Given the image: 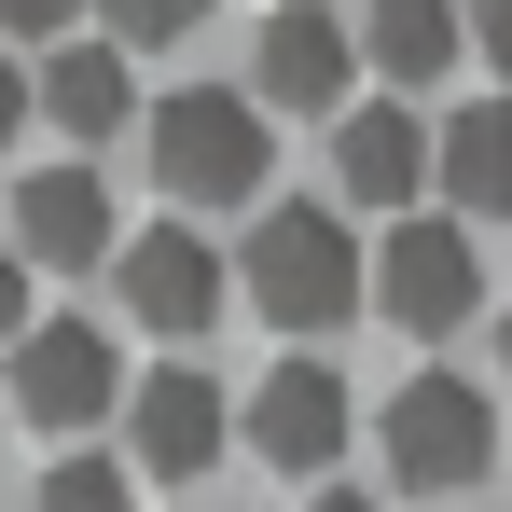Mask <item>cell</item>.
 <instances>
[{
	"label": "cell",
	"instance_id": "cell-1",
	"mask_svg": "<svg viewBox=\"0 0 512 512\" xmlns=\"http://www.w3.org/2000/svg\"><path fill=\"white\" fill-rule=\"evenodd\" d=\"M236 291H250L263 319L291 333V360H305L319 333L360 319V236H346L333 208H263L250 250H236Z\"/></svg>",
	"mask_w": 512,
	"mask_h": 512
},
{
	"label": "cell",
	"instance_id": "cell-2",
	"mask_svg": "<svg viewBox=\"0 0 512 512\" xmlns=\"http://www.w3.org/2000/svg\"><path fill=\"white\" fill-rule=\"evenodd\" d=\"M139 139H153V180L180 194V222H194V208H250L263 167H277V153H263V111H250L236 84L153 97V111H139Z\"/></svg>",
	"mask_w": 512,
	"mask_h": 512
},
{
	"label": "cell",
	"instance_id": "cell-3",
	"mask_svg": "<svg viewBox=\"0 0 512 512\" xmlns=\"http://www.w3.org/2000/svg\"><path fill=\"white\" fill-rule=\"evenodd\" d=\"M374 457H388V485L457 499V485L499 471V402H485L471 374H402V402H388V429H374Z\"/></svg>",
	"mask_w": 512,
	"mask_h": 512
},
{
	"label": "cell",
	"instance_id": "cell-4",
	"mask_svg": "<svg viewBox=\"0 0 512 512\" xmlns=\"http://www.w3.org/2000/svg\"><path fill=\"white\" fill-rule=\"evenodd\" d=\"M360 305H388L416 346H443L471 305H485V250H471V222H388V250H360Z\"/></svg>",
	"mask_w": 512,
	"mask_h": 512
},
{
	"label": "cell",
	"instance_id": "cell-5",
	"mask_svg": "<svg viewBox=\"0 0 512 512\" xmlns=\"http://www.w3.org/2000/svg\"><path fill=\"white\" fill-rule=\"evenodd\" d=\"M111 277H125V319H139V333H167L180 360H194V333L236 305V277H222V250H208L194 222H139V236L111 250Z\"/></svg>",
	"mask_w": 512,
	"mask_h": 512
},
{
	"label": "cell",
	"instance_id": "cell-6",
	"mask_svg": "<svg viewBox=\"0 0 512 512\" xmlns=\"http://www.w3.org/2000/svg\"><path fill=\"white\" fill-rule=\"evenodd\" d=\"M222 443H236V416H222V388H208L194 360L125 374V471H139V485H194Z\"/></svg>",
	"mask_w": 512,
	"mask_h": 512
},
{
	"label": "cell",
	"instance_id": "cell-7",
	"mask_svg": "<svg viewBox=\"0 0 512 512\" xmlns=\"http://www.w3.org/2000/svg\"><path fill=\"white\" fill-rule=\"evenodd\" d=\"M346 84H360V28L333 0H277L250 42V111H346Z\"/></svg>",
	"mask_w": 512,
	"mask_h": 512
},
{
	"label": "cell",
	"instance_id": "cell-8",
	"mask_svg": "<svg viewBox=\"0 0 512 512\" xmlns=\"http://www.w3.org/2000/svg\"><path fill=\"white\" fill-rule=\"evenodd\" d=\"M14 402H28V429H97L111 402H125V360H111V333L97 319H28L14 333Z\"/></svg>",
	"mask_w": 512,
	"mask_h": 512
},
{
	"label": "cell",
	"instance_id": "cell-9",
	"mask_svg": "<svg viewBox=\"0 0 512 512\" xmlns=\"http://www.w3.org/2000/svg\"><path fill=\"white\" fill-rule=\"evenodd\" d=\"M250 457L277 471V485H319L346 457V374H319V360H277L250 402Z\"/></svg>",
	"mask_w": 512,
	"mask_h": 512
},
{
	"label": "cell",
	"instance_id": "cell-10",
	"mask_svg": "<svg viewBox=\"0 0 512 512\" xmlns=\"http://www.w3.org/2000/svg\"><path fill=\"white\" fill-rule=\"evenodd\" d=\"M125 250V222H111V194H97V167H28L14 180V263H111Z\"/></svg>",
	"mask_w": 512,
	"mask_h": 512
},
{
	"label": "cell",
	"instance_id": "cell-11",
	"mask_svg": "<svg viewBox=\"0 0 512 512\" xmlns=\"http://www.w3.org/2000/svg\"><path fill=\"white\" fill-rule=\"evenodd\" d=\"M333 180L360 194V208H416V180H429V125L402 111V97H346V111H333Z\"/></svg>",
	"mask_w": 512,
	"mask_h": 512
},
{
	"label": "cell",
	"instance_id": "cell-12",
	"mask_svg": "<svg viewBox=\"0 0 512 512\" xmlns=\"http://www.w3.org/2000/svg\"><path fill=\"white\" fill-rule=\"evenodd\" d=\"M429 180H443V222H499L512 208V97H471L429 125Z\"/></svg>",
	"mask_w": 512,
	"mask_h": 512
},
{
	"label": "cell",
	"instance_id": "cell-13",
	"mask_svg": "<svg viewBox=\"0 0 512 512\" xmlns=\"http://www.w3.org/2000/svg\"><path fill=\"white\" fill-rule=\"evenodd\" d=\"M28 111H42V125H56V139H125V125H139V84H125V56H111V42H56V56H42V84H28Z\"/></svg>",
	"mask_w": 512,
	"mask_h": 512
},
{
	"label": "cell",
	"instance_id": "cell-14",
	"mask_svg": "<svg viewBox=\"0 0 512 512\" xmlns=\"http://www.w3.org/2000/svg\"><path fill=\"white\" fill-rule=\"evenodd\" d=\"M346 28H360V56H374L388 84H443V70L471 56V28H457V0H360Z\"/></svg>",
	"mask_w": 512,
	"mask_h": 512
},
{
	"label": "cell",
	"instance_id": "cell-15",
	"mask_svg": "<svg viewBox=\"0 0 512 512\" xmlns=\"http://www.w3.org/2000/svg\"><path fill=\"white\" fill-rule=\"evenodd\" d=\"M28 512H139V471H125V457H84V443H70V457H56V471L28 485Z\"/></svg>",
	"mask_w": 512,
	"mask_h": 512
},
{
	"label": "cell",
	"instance_id": "cell-16",
	"mask_svg": "<svg viewBox=\"0 0 512 512\" xmlns=\"http://www.w3.org/2000/svg\"><path fill=\"white\" fill-rule=\"evenodd\" d=\"M208 28V0H97V42L111 56H139V42H194Z\"/></svg>",
	"mask_w": 512,
	"mask_h": 512
},
{
	"label": "cell",
	"instance_id": "cell-17",
	"mask_svg": "<svg viewBox=\"0 0 512 512\" xmlns=\"http://www.w3.org/2000/svg\"><path fill=\"white\" fill-rule=\"evenodd\" d=\"M70 14H84V0H0V42H56Z\"/></svg>",
	"mask_w": 512,
	"mask_h": 512
},
{
	"label": "cell",
	"instance_id": "cell-18",
	"mask_svg": "<svg viewBox=\"0 0 512 512\" xmlns=\"http://www.w3.org/2000/svg\"><path fill=\"white\" fill-rule=\"evenodd\" d=\"M457 28H471V56H499V70H512V0H457Z\"/></svg>",
	"mask_w": 512,
	"mask_h": 512
},
{
	"label": "cell",
	"instance_id": "cell-19",
	"mask_svg": "<svg viewBox=\"0 0 512 512\" xmlns=\"http://www.w3.org/2000/svg\"><path fill=\"white\" fill-rule=\"evenodd\" d=\"M28 125H42V111H28V70L0 56V139H28Z\"/></svg>",
	"mask_w": 512,
	"mask_h": 512
},
{
	"label": "cell",
	"instance_id": "cell-20",
	"mask_svg": "<svg viewBox=\"0 0 512 512\" xmlns=\"http://www.w3.org/2000/svg\"><path fill=\"white\" fill-rule=\"evenodd\" d=\"M14 333H28V263L0 250V346H14Z\"/></svg>",
	"mask_w": 512,
	"mask_h": 512
},
{
	"label": "cell",
	"instance_id": "cell-21",
	"mask_svg": "<svg viewBox=\"0 0 512 512\" xmlns=\"http://www.w3.org/2000/svg\"><path fill=\"white\" fill-rule=\"evenodd\" d=\"M305 512H388V499H360V485H319V499H305Z\"/></svg>",
	"mask_w": 512,
	"mask_h": 512
},
{
	"label": "cell",
	"instance_id": "cell-22",
	"mask_svg": "<svg viewBox=\"0 0 512 512\" xmlns=\"http://www.w3.org/2000/svg\"><path fill=\"white\" fill-rule=\"evenodd\" d=\"M499 374H512V305H499Z\"/></svg>",
	"mask_w": 512,
	"mask_h": 512
}]
</instances>
